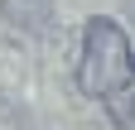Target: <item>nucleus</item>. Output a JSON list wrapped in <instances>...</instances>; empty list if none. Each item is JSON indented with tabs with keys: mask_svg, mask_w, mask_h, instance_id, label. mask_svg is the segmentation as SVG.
Here are the masks:
<instances>
[{
	"mask_svg": "<svg viewBox=\"0 0 135 130\" xmlns=\"http://www.w3.org/2000/svg\"><path fill=\"white\" fill-rule=\"evenodd\" d=\"M0 19L24 34H44L53 24V0H0Z\"/></svg>",
	"mask_w": 135,
	"mask_h": 130,
	"instance_id": "2",
	"label": "nucleus"
},
{
	"mask_svg": "<svg viewBox=\"0 0 135 130\" xmlns=\"http://www.w3.org/2000/svg\"><path fill=\"white\" fill-rule=\"evenodd\" d=\"M77 92L97 96V101H116V96L135 92V48L126 29L97 14L82 29V63H77Z\"/></svg>",
	"mask_w": 135,
	"mask_h": 130,
	"instance_id": "1",
	"label": "nucleus"
}]
</instances>
